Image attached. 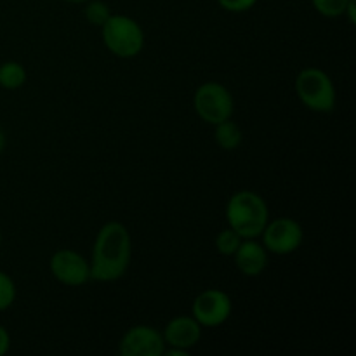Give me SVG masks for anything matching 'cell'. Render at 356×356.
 Here are the masks:
<instances>
[{
	"instance_id": "9c48e42d",
	"label": "cell",
	"mask_w": 356,
	"mask_h": 356,
	"mask_svg": "<svg viewBox=\"0 0 356 356\" xmlns=\"http://www.w3.org/2000/svg\"><path fill=\"white\" fill-rule=\"evenodd\" d=\"M165 341L162 332L152 325H134L122 336L118 351L122 356H162Z\"/></svg>"
},
{
	"instance_id": "6da1fadb",
	"label": "cell",
	"mask_w": 356,
	"mask_h": 356,
	"mask_svg": "<svg viewBox=\"0 0 356 356\" xmlns=\"http://www.w3.org/2000/svg\"><path fill=\"white\" fill-rule=\"evenodd\" d=\"M132 259V238L125 225L110 221L97 232L90 257V280L117 282L127 273Z\"/></svg>"
},
{
	"instance_id": "30bf717a",
	"label": "cell",
	"mask_w": 356,
	"mask_h": 356,
	"mask_svg": "<svg viewBox=\"0 0 356 356\" xmlns=\"http://www.w3.org/2000/svg\"><path fill=\"white\" fill-rule=\"evenodd\" d=\"M202 329L204 327L190 315H179L169 320L163 329L162 336L165 346L181 348V350L191 351L202 339Z\"/></svg>"
},
{
	"instance_id": "603a6c76",
	"label": "cell",
	"mask_w": 356,
	"mask_h": 356,
	"mask_svg": "<svg viewBox=\"0 0 356 356\" xmlns=\"http://www.w3.org/2000/svg\"><path fill=\"white\" fill-rule=\"evenodd\" d=\"M0 245H2V233H0Z\"/></svg>"
},
{
	"instance_id": "8992f818",
	"label": "cell",
	"mask_w": 356,
	"mask_h": 356,
	"mask_svg": "<svg viewBox=\"0 0 356 356\" xmlns=\"http://www.w3.org/2000/svg\"><path fill=\"white\" fill-rule=\"evenodd\" d=\"M302 240H305V232L301 222L285 216L270 219L261 233V243L264 249L277 256L296 252L302 245Z\"/></svg>"
},
{
	"instance_id": "e0dca14e",
	"label": "cell",
	"mask_w": 356,
	"mask_h": 356,
	"mask_svg": "<svg viewBox=\"0 0 356 356\" xmlns=\"http://www.w3.org/2000/svg\"><path fill=\"white\" fill-rule=\"evenodd\" d=\"M313 7L323 17H339L344 16L346 6L350 0H312Z\"/></svg>"
},
{
	"instance_id": "4fadbf2b",
	"label": "cell",
	"mask_w": 356,
	"mask_h": 356,
	"mask_svg": "<svg viewBox=\"0 0 356 356\" xmlns=\"http://www.w3.org/2000/svg\"><path fill=\"white\" fill-rule=\"evenodd\" d=\"M26 83V70L17 61H6L0 65V87L17 90Z\"/></svg>"
},
{
	"instance_id": "44dd1931",
	"label": "cell",
	"mask_w": 356,
	"mask_h": 356,
	"mask_svg": "<svg viewBox=\"0 0 356 356\" xmlns=\"http://www.w3.org/2000/svg\"><path fill=\"white\" fill-rule=\"evenodd\" d=\"M6 145H7V136H6V131L2 129V125H0V155H2L3 149H6Z\"/></svg>"
},
{
	"instance_id": "5bb4252c",
	"label": "cell",
	"mask_w": 356,
	"mask_h": 356,
	"mask_svg": "<svg viewBox=\"0 0 356 356\" xmlns=\"http://www.w3.org/2000/svg\"><path fill=\"white\" fill-rule=\"evenodd\" d=\"M242 240V236H240L235 229H232L228 226V228L221 229V232L218 233V236H216V250H218L221 256L233 257V254L236 252V249L240 247Z\"/></svg>"
},
{
	"instance_id": "2e32d148",
	"label": "cell",
	"mask_w": 356,
	"mask_h": 356,
	"mask_svg": "<svg viewBox=\"0 0 356 356\" xmlns=\"http://www.w3.org/2000/svg\"><path fill=\"white\" fill-rule=\"evenodd\" d=\"M16 284H14L13 278L6 273V271L0 270V312H6L16 301Z\"/></svg>"
},
{
	"instance_id": "52a82bcc",
	"label": "cell",
	"mask_w": 356,
	"mask_h": 356,
	"mask_svg": "<svg viewBox=\"0 0 356 356\" xmlns=\"http://www.w3.org/2000/svg\"><path fill=\"white\" fill-rule=\"evenodd\" d=\"M233 302L228 292L221 289H205L195 298L191 316L202 327H219L232 316Z\"/></svg>"
},
{
	"instance_id": "7a4b0ae2",
	"label": "cell",
	"mask_w": 356,
	"mask_h": 356,
	"mask_svg": "<svg viewBox=\"0 0 356 356\" xmlns=\"http://www.w3.org/2000/svg\"><path fill=\"white\" fill-rule=\"evenodd\" d=\"M226 222L242 238H259L270 221L266 200L252 190H240L229 197L225 209Z\"/></svg>"
},
{
	"instance_id": "5b68a950",
	"label": "cell",
	"mask_w": 356,
	"mask_h": 356,
	"mask_svg": "<svg viewBox=\"0 0 356 356\" xmlns=\"http://www.w3.org/2000/svg\"><path fill=\"white\" fill-rule=\"evenodd\" d=\"M193 108L200 120L216 125L225 122L235 113V99L226 86L219 82H205L195 90Z\"/></svg>"
},
{
	"instance_id": "ac0fdd59",
	"label": "cell",
	"mask_w": 356,
	"mask_h": 356,
	"mask_svg": "<svg viewBox=\"0 0 356 356\" xmlns=\"http://www.w3.org/2000/svg\"><path fill=\"white\" fill-rule=\"evenodd\" d=\"M259 0H218L219 6L228 13H247L252 9Z\"/></svg>"
},
{
	"instance_id": "3957f363",
	"label": "cell",
	"mask_w": 356,
	"mask_h": 356,
	"mask_svg": "<svg viewBox=\"0 0 356 356\" xmlns=\"http://www.w3.org/2000/svg\"><path fill=\"white\" fill-rule=\"evenodd\" d=\"M103 44L113 56L131 59L145 49V30L141 24L125 14H111L101 26Z\"/></svg>"
},
{
	"instance_id": "9a60e30c",
	"label": "cell",
	"mask_w": 356,
	"mask_h": 356,
	"mask_svg": "<svg viewBox=\"0 0 356 356\" xmlns=\"http://www.w3.org/2000/svg\"><path fill=\"white\" fill-rule=\"evenodd\" d=\"M83 16H86L87 23L101 28L106 23L108 17L111 16L110 6H108L106 2H103V0H87L86 9H83Z\"/></svg>"
},
{
	"instance_id": "8fae6325",
	"label": "cell",
	"mask_w": 356,
	"mask_h": 356,
	"mask_svg": "<svg viewBox=\"0 0 356 356\" xmlns=\"http://www.w3.org/2000/svg\"><path fill=\"white\" fill-rule=\"evenodd\" d=\"M235 266L243 277H259L268 266V250L257 238H243L236 252L233 254Z\"/></svg>"
},
{
	"instance_id": "277c9868",
	"label": "cell",
	"mask_w": 356,
	"mask_h": 356,
	"mask_svg": "<svg viewBox=\"0 0 356 356\" xmlns=\"http://www.w3.org/2000/svg\"><path fill=\"white\" fill-rule=\"evenodd\" d=\"M294 90L299 101L315 113H330L336 108L337 92L332 79L323 70L308 66L296 76Z\"/></svg>"
},
{
	"instance_id": "d6986e66",
	"label": "cell",
	"mask_w": 356,
	"mask_h": 356,
	"mask_svg": "<svg viewBox=\"0 0 356 356\" xmlns=\"http://www.w3.org/2000/svg\"><path fill=\"white\" fill-rule=\"evenodd\" d=\"M10 348V334L3 325H0V356H3Z\"/></svg>"
},
{
	"instance_id": "ba28073f",
	"label": "cell",
	"mask_w": 356,
	"mask_h": 356,
	"mask_svg": "<svg viewBox=\"0 0 356 356\" xmlns=\"http://www.w3.org/2000/svg\"><path fill=\"white\" fill-rule=\"evenodd\" d=\"M51 275L66 287H82L90 280V264L82 254L72 249L56 250L49 261Z\"/></svg>"
},
{
	"instance_id": "ffe728a7",
	"label": "cell",
	"mask_w": 356,
	"mask_h": 356,
	"mask_svg": "<svg viewBox=\"0 0 356 356\" xmlns=\"http://www.w3.org/2000/svg\"><path fill=\"white\" fill-rule=\"evenodd\" d=\"M344 16L348 17L351 24L356 23V0H350V3L346 6V10H344Z\"/></svg>"
},
{
	"instance_id": "7402d4cb",
	"label": "cell",
	"mask_w": 356,
	"mask_h": 356,
	"mask_svg": "<svg viewBox=\"0 0 356 356\" xmlns=\"http://www.w3.org/2000/svg\"><path fill=\"white\" fill-rule=\"evenodd\" d=\"M65 2H68V3H86L87 0H65Z\"/></svg>"
},
{
	"instance_id": "7c38bea8",
	"label": "cell",
	"mask_w": 356,
	"mask_h": 356,
	"mask_svg": "<svg viewBox=\"0 0 356 356\" xmlns=\"http://www.w3.org/2000/svg\"><path fill=\"white\" fill-rule=\"evenodd\" d=\"M214 141L225 152H235L242 145L243 132L236 122L228 118V120L219 122V124L214 125Z\"/></svg>"
}]
</instances>
